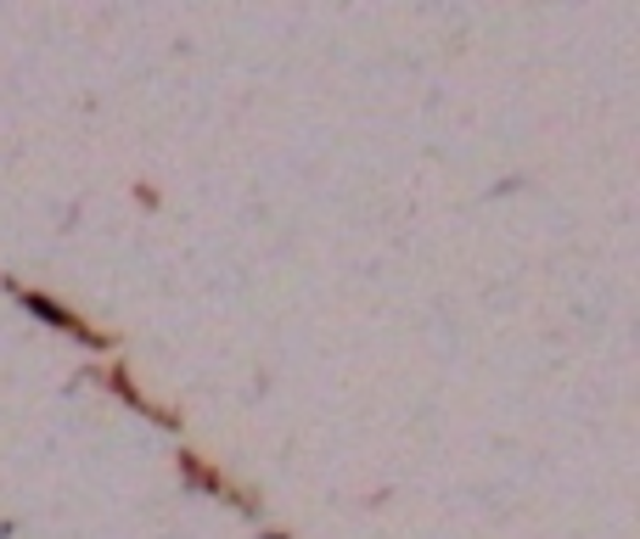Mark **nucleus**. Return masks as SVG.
I'll use <instances>...</instances> for the list:
<instances>
[]
</instances>
